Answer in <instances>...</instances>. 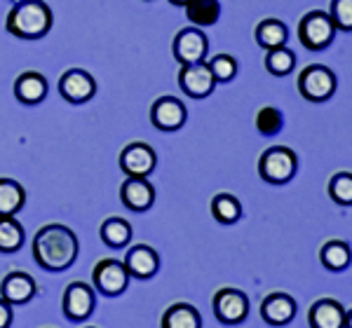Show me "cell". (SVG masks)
<instances>
[{"instance_id": "6da1fadb", "label": "cell", "mask_w": 352, "mask_h": 328, "mask_svg": "<svg viewBox=\"0 0 352 328\" xmlns=\"http://www.w3.org/2000/svg\"><path fill=\"white\" fill-rule=\"evenodd\" d=\"M78 237L61 223H50L33 239V258L50 272H64L78 258Z\"/></svg>"}, {"instance_id": "7a4b0ae2", "label": "cell", "mask_w": 352, "mask_h": 328, "mask_svg": "<svg viewBox=\"0 0 352 328\" xmlns=\"http://www.w3.org/2000/svg\"><path fill=\"white\" fill-rule=\"evenodd\" d=\"M5 28L19 40H38L52 28V10L43 0H16L5 19Z\"/></svg>"}, {"instance_id": "3957f363", "label": "cell", "mask_w": 352, "mask_h": 328, "mask_svg": "<svg viewBox=\"0 0 352 328\" xmlns=\"http://www.w3.org/2000/svg\"><path fill=\"white\" fill-rule=\"evenodd\" d=\"M296 169H298V157L287 145L268 148L258 160V176L270 185L289 183V180L296 176Z\"/></svg>"}, {"instance_id": "277c9868", "label": "cell", "mask_w": 352, "mask_h": 328, "mask_svg": "<svg viewBox=\"0 0 352 328\" xmlns=\"http://www.w3.org/2000/svg\"><path fill=\"white\" fill-rule=\"evenodd\" d=\"M336 36V26H333L331 16L322 10H312L300 19L298 24V40L310 52H320V49L329 47Z\"/></svg>"}, {"instance_id": "5b68a950", "label": "cell", "mask_w": 352, "mask_h": 328, "mask_svg": "<svg viewBox=\"0 0 352 328\" xmlns=\"http://www.w3.org/2000/svg\"><path fill=\"white\" fill-rule=\"evenodd\" d=\"M338 87V80L333 75L331 69L320 64H312L308 69L300 71L298 75V92L303 99L312 101V104H322V101H329L333 96Z\"/></svg>"}, {"instance_id": "8992f818", "label": "cell", "mask_w": 352, "mask_h": 328, "mask_svg": "<svg viewBox=\"0 0 352 328\" xmlns=\"http://www.w3.org/2000/svg\"><path fill=\"white\" fill-rule=\"evenodd\" d=\"M129 272L124 268V263L116 258H104L96 263L94 272H92V284H94V291L104 293L109 298H116V296H122L129 286Z\"/></svg>"}, {"instance_id": "52a82bcc", "label": "cell", "mask_w": 352, "mask_h": 328, "mask_svg": "<svg viewBox=\"0 0 352 328\" xmlns=\"http://www.w3.org/2000/svg\"><path fill=\"white\" fill-rule=\"evenodd\" d=\"M61 309L68 321H87L96 309V293L94 286L82 281H71L61 298Z\"/></svg>"}, {"instance_id": "ba28073f", "label": "cell", "mask_w": 352, "mask_h": 328, "mask_svg": "<svg viewBox=\"0 0 352 328\" xmlns=\"http://www.w3.org/2000/svg\"><path fill=\"white\" fill-rule=\"evenodd\" d=\"M172 49H174V59L179 61L181 66L200 64V61H207L209 40L202 33V28L188 26V28H184V31L176 33Z\"/></svg>"}, {"instance_id": "9c48e42d", "label": "cell", "mask_w": 352, "mask_h": 328, "mask_svg": "<svg viewBox=\"0 0 352 328\" xmlns=\"http://www.w3.org/2000/svg\"><path fill=\"white\" fill-rule=\"evenodd\" d=\"M212 305L217 319L226 326L242 324L249 314V298L242 291H237V288H219L214 293Z\"/></svg>"}, {"instance_id": "30bf717a", "label": "cell", "mask_w": 352, "mask_h": 328, "mask_svg": "<svg viewBox=\"0 0 352 328\" xmlns=\"http://www.w3.org/2000/svg\"><path fill=\"white\" fill-rule=\"evenodd\" d=\"M157 155L144 141H136V143L124 145L120 152V169L127 174V178H148L155 172Z\"/></svg>"}, {"instance_id": "8fae6325", "label": "cell", "mask_w": 352, "mask_h": 328, "mask_svg": "<svg viewBox=\"0 0 352 328\" xmlns=\"http://www.w3.org/2000/svg\"><path fill=\"white\" fill-rule=\"evenodd\" d=\"M188 120V110L174 96H160L155 104L151 106V122L155 124L160 132H179Z\"/></svg>"}, {"instance_id": "7c38bea8", "label": "cell", "mask_w": 352, "mask_h": 328, "mask_svg": "<svg viewBox=\"0 0 352 328\" xmlns=\"http://www.w3.org/2000/svg\"><path fill=\"white\" fill-rule=\"evenodd\" d=\"M59 94L68 104H87L96 94V80L87 71L71 69L59 78Z\"/></svg>"}, {"instance_id": "4fadbf2b", "label": "cell", "mask_w": 352, "mask_h": 328, "mask_svg": "<svg viewBox=\"0 0 352 328\" xmlns=\"http://www.w3.org/2000/svg\"><path fill=\"white\" fill-rule=\"evenodd\" d=\"M179 84H181V89H184L186 94L192 96V99H204V96H209L214 92L217 80H214L207 61H200V64L181 66Z\"/></svg>"}, {"instance_id": "5bb4252c", "label": "cell", "mask_w": 352, "mask_h": 328, "mask_svg": "<svg viewBox=\"0 0 352 328\" xmlns=\"http://www.w3.org/2000/svg\"><path fill=\"white\" fill-rule=\"evenodd\" d=\"M38 284L28 272H10L0 281V298L8 301L10 305H26L36 298Z\"/></svg>"}, {"instance_id": "9a60e30c", "label": "cell", "mask_w": 352, "mask_h": 328, "mask_svg": "<svg viewBox=\"0 0 352 328\" xmlns=\"http://www.w3.org/2000/svg\"><path fill=\"white\" fill-rule=\"evenodd\" d=\"M261 316L270 326H287L296 316V301L289 293H270L261 303Z\"/></svg>"}, {"instance_id": "2e32d148", "label": "cell", "mask_w": 352, "mask_h": 328, "mask_svg": "<svg viewBox=\"0 0 352 328\" xmlns=\"http://www.w3.org/2000/svg\"><path fill=\"white\" fill-rule=\"evenodd\" d=\"M124 268H127L129 277L136 279H151L160 270V256L148 246V244H136L127 251L124 256Z\"/></svg>"}, {"instance_id": "e0dca14e", "label": "cell", "mask_w": 352, "mask_h": 328, "mask_svg": "<svg viewBox=\"0 0 352 328\" xmlns=\"http://www.w3.org/2000/svg\"><path fill=\"white\" fill-rule=\"evenodd\" d=\"M120 200L132 211H148L155 202V188L148 178H127L120 185Z\"/></svg>"}, {"instance_id": "ac0fdd59", "label": "cell", "mask_w": 352, "mask_h": 328, "mask_svg": "<svg viewBox=\"0 0 352 328\" xmlns=\"http://www.w3.org/2000/svg\"><path fill=\"white\" fill-rule=\"evenodd\" d=\"M310 328H343L345 309L333 298H320L308 312Z\"/></svg>"}, {"instance_id": "d6986e66", "label": "cell", "mask_w": 352, "mask_h": 328, "mask_svg": "<svg viewBox=\"0 0 352 328\" xmlns=\"http://www.w3.org/2000/svg\"><path fill=\"white\" fill-rule=\"evenodd\" d=\"M14 96L16 101H21L26 106H36L45 101V96H47V80H45L43 73L36 71L21 73L14 82Z\"/></svg>"}, {"instance_id": "ffe728a7", "label": "cell", "mask_w": 352, "mask_h": 328, "mask_svg": "<svg viewBox=\"0 0 352 328\" xmlns=\"http://www.w3.org/2000/svg\"><path fill=\"white\" fill-rule=\"evenodd\" d=\"M26 204V190L14 178H0V216H16Z\"/></svg>"}, {"instance_id": "44dd1931", "label": "cell", "mask_w": 352, "mask_h": 328, "mask_svg": "<svg viewBox=\"0 0 352 328\" xmlns=\"http://www.w3.org/2000/svg\"><path fill=\"white\" fill-rule=\"evenodd\" d=\"M162 328H202V316L188 303H174L162 314Z\"/></svg>"}, {"instance_id": "7402d4cb", "label": "cell", "mask_w": 352, "mask_h": 328, "mask_svg": "<svg viewBox=\"0 0 352 328\" xmlns=\"http://www.w3.org/2000/svg\"><path fill=\"white\" fill-rule=\"evenodd\" d=\"M101 242L111 248H124L132 242V225L127 223L124 218L120 216H113V218H106L101 223Z\"/></svg>"}, {"instance_id": "603a6c76", "label": "cell", "mask_w": 352, "mask_h": 328, "mask_svg": "<svg viewBox=\"0 0 352 328\" xmlns=\"http://www.w3.org/2000/svg\"><path fill=\"white\" fill-rule=\"evenodd\" d=\"M320 260L331 272H343L352 260V251L343 239H329L324 242V246L320 248Z\"/></svg>"}, {"instance_id": "cb8c5ba5", "label": "cell", "mask_w": 352, "mask_h": 328, "mask_svg": "<svg viewBox=\"0 0 352 328\" xmlns=\"http://www.w3.org/2000/svg\"><path fill=\"white\" fill-rule=\"evenodd\" d=\"M289 40V28L280 19H263L256 26V43L268 52L275 47H285Z\"/></svg>"}, {"instance_id": "d4e9b609", "label": "cell", "mask_w": 352, "mask_h": 328, "mask_svg": "<svg viewBox=\"0 0 352 328\" xmlns=\"http://www.w3.org/2000/svg\"><path fill=\"white\" fill-rule=\"evenodd\" d=\"M186 16L192 26H214L221 16V3L219 0H190L186 5Z\"/></svg>"}, {"instance_id": "484cf974", "label": "cell", "mask_w": 352, "mask_h": 328, "mask_svg": "<svg viewBox=\"0 0 352 328\" xmlns=\"http://www.w3.org/2000/svg\"><path fill=\"white\" fill-rule=\"evenodd\" d=\"M26 233L14 216H0V253H14L24 246Z\"/></svg>"}, {"instance_id": "4316f807", "label": "cell", "mask_w": 352, "mask_h": 328, "mask_svg": "<svg viewBox=\"0 0 352 328\" xmlns=\"http://www.w3.org/2000/svg\"><path fill=\"white\" fill-rule=\"evenodd\" d=\"M212 216L219 220L221 225H232L242 218V204L237 197L228 195V192H219L212 200Z\"/></svg>"}, {"instance_id": "83f0119b", "label": "cell", "mask_w": 352, "mask_h": 328, "mask_svg": "<svg viewBox=\"0 0 352 328\" xmlns=\"http://www.w3.org/2000/svg\"><path fill=\"white\" fill-rule=\"evenodd\" d=\"M265 69L272 75L282 78V75H289L294 69H296V54L287 47H275V49H268V56H265Z\"/></svg>"}, {"instance_id": "f1b7e54d", "label": "cell", "mask_w": 352, "mask_h": 328, "mask_svg": "<svg viewBox=\"0 0 352 328\" xmlns=\"http://www.w3.org/2000/svg\"><path fill=\"white\" fill-rule=\"evenodd\" d=\"M256 132L261 137H275V134L282 132L285 127V115H282L280 108L275 106H263L258 113H256Z\"/></svg>"}, {"instance_id": "f546056e", "label": "cell", "mask_w": 352, "mask_h": 328, "mask_svg": "<svg viewBox=\"0 0 352 328\" xmlns=\"http://www.w3.org/2000/svg\"><path fill=\"white\" fill-rule=\"evenodd\" d=\"M329 197L338 207H352V174L338 172L329 180Z\"/></svg>"}, {"instance_id": "4dcf8cb0", "label": "cell", "mask_w": 352, "mask_h": 328, "mask_svg": "<svg viewBox=\"0 0 352 328\" xmlns=\"http://www.w3.org/2000/svg\"><path fill=\"white\" fill-rule=\"evenodd\" d=\"M209 71H212L214 80L217 82H230L237 75V61L230 54H217L207 61Z\"/></svg>"}, {"instance_id": "1f68e13d", "label": "cell", "mask_w": 352, "mask_h": 328, "mask_svg": "<svg viewBox=\"0 0 352 328\" xmlns=\"http://www.w3.org/2000/svg\"><path fill=\"white\" fill-rule=\"evenodd\" d=\"M329 16L336 31H352V0H331Z\"/></svg>"}, {"instance_id": "d6a6232c", "label": "cell", "mask_w": 352, "mask_h": 328, "mask_svg": "<svg viewBox=\"0 0 352 328\" xmlns=\"http://www.w3.org/2000/svg\"><path fill=\"white\" fill-rule=\"evenodd\" d=\"M12 305L0 298V328H10L12 326Z\"/></svg>"}, {"instance_id": "836d02e7", "label": "cell", "mask_w": 352, "mask_h": 328, "mask_svg": "<svg viewBox=\"0 0 352 328\" xmlns=\"http://www.w3.org/2000/svg\"><path fill=\"white\" fill-rule=\"evenodd\" d=\"M343 328H352V309L345 312V321H343Z\"/></svg>"}, {"instance_id": "e575fe53", "label": "cell", "mask_w": 352, "mask_h": 328, "mask_svg": "<svg viewBox=\"0 0 352 328\" xmlns=\"http://www.w3.org/2000/svg\"><path fill=\"white\" fill-rule=\"evenodd\" d=\"M172 5H179V8H186V5L190 3V0H169Z\"/></svg>"}, {"instance_id": "d590c367", "label": "cell", "mask_w": 352, "mask_h": 328, "mask_svg": "<svg viewBox=\"0 0 352 328\" xmlns=\"http://www.w3.org/2000/svg\"><path fill=\"white\" fill-rule=\"evenodd\" d=\"M87 328H94V326H87Z\"/></svg>"}, {"instance_id": "8d00e7d4", "label": "cell", "mask_w": 352, "mask_h": 328, "mask_svg": "<svg viewBox=\"0 0 352 328\" xmlns=\"http://www.w3.org/2000/svg\"><path fill=\"white\" fill-rule=\"evenodd\" d=\"M14 3H16V0H14Z\"/></svg>"}]
</instances>
